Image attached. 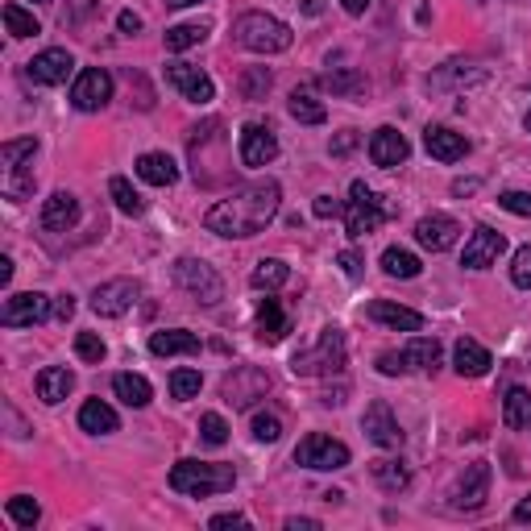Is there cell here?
<instances>
[{"label":"cell","instance_id":"cell-1","mask_svg":"<svg viewBox=\"0 0 531 531\" xmlns=\"http://www.w3.org/2000/svg\"><path fill=\"white\" fill-rule=\"evenodd\" d=\"M278 204H283V187H278L274 179L245 183V187H237L229 195V200H220V204L208 208L204 229L216 233V237H229V241L258 237L278 216Z\"/></svg>","mask_w":531,"mask_h":531},{"label":"cell","instance_id":"cell-2","mask_svg":"<svg viewBox=\"0 0 531 531\" xmlns=\"http://www.w3.org/2000/svg\"><path fill=\"white\" fill-rule=\"evenodd\" d=\"M345 357H349V349H345V332H341L337 324H328V328H320L316 345H307V349H299V353L291 357V374H295V378L341 374V370H345Z\"/></svg>","mask_w":531,"mask_h":531},{"label":"cell","instance_id":"cell-3","mask_svg":"<svg viewBox=\"0 0 531 531\" xmlns=\"http://www.w3.org/2000/svg\"><path fill=\"white\" fill-rule=\"evenodd\" d=\"M237 486V469L233 465H216V461H179L171 469V490L187 498H212Z\"/></svg>","mask_w":531,"mask_h":531},{"label":"cell","instance_id":"cell-4","mask_svg":"<svg viewBox=\"0 0 531 531\" xmlns=\"http://www.w3.org/2000/svg\"><path fill=\"white\" fill-rule=\"evenodd\" d=\"M233 38H237V46L254 50V54H283L295 42L291 25L270 17V13H241L233 25Z\"/></svg>","mask_w":531,"mask_h":531},{"label":"cell","instance_id":"cell-5","mask_svg":"<svg viewBox=\"0 0 531 531\" xmlns=\"http://www.w3.org/2000/svg\"><path fill=\"white\" fill-rule=\"evenodd\" d=\"M34 154H38L34 137H21V142L0 146V191H5L13 204H21V200H30V195H34V171H30Z\"/></svg>","mask_w":531,"mask_h":531},{"label":"cell","instance_id":"cell-6","mask_svg":"<svg viewBox=\"0 0 531 531\" xmlns=\"http://www.w3.org/2000/svg\"><path fill=\"white\" fill-rule=\"evenodd\" d=\"M390 212H386V204L378 200V195L366 187V183H353L349 187V204H345V233L357 241V237H370V233H378L382 229V220H386Z\"/></svg>","mask_w":531,"mask_h":531},{"label":"cell","instance_id":"cell-7","mask_svg":"<svg viewBox=\"0 0 531 531\" xmlns=\"http://www.w3.org/2000/svg\"><path fill=\"white\" fill-rule=\"evenodd\" d=\"M349 449L341 440H332L324 432H312V436H303L299 440V449H295V465L303 469H316V473H332V469H345L349 465Z\"/></svg>","mask_w":531,"mask_h":531},{"label":"cell","instance_id":"cell-8","mask_svg":"<svg viewBox=\"0 0 531 531\" xmlns=\"http://www.w3.org/2000/svg\"><path fill=\"white\" fill-rule=\"evenodd\" d=\"M175 283L187 295H195L200 303H208V307L225 299V283H220V274L208 262H200V258H179L175 262Z\"/></svg>","mask_w":531,"mask_h":531},{"label":"cell","instance_id":"cell-9","mask_svg":"<svg viewBox=\"0 0 531 531\" xmlns=\"http://www.w3.org/2000/svg\"><path fill=\"white\" fill-rule=\"evenodd\" d=\"M50 316H54V303L42 291H17L5 299V307H0V324L5 328H34Z\"/></svg>","mask_w":531,"mask_h":531},{"label":"cell","instance_id":"cell-10","mask_svg":"<svg viewBox=\"0 0 531 531\" xmlns=\"http://www.w3.org/2000/svg\"><path fill=\"white\" fill-rule=\"evenodd\" d=\"M266 390H270V378L258 366H237L233 374H225V382H220V395H225V403H233V407H254L258 399H266Z\"/></svg>","mask_w":531,"mask_h":531},{"label":"cell","instance_id":"cell-11","mask_svg":"<svg viewBox=\"0 0 531 531\" xmlns=\"http://www.w3.org/2000/svg\"><path fill=\"white\" fill-rule=\"evenodd\" d=\"M108 100H113V75H108L104 67H88V71L75 75V83H71V104L79 108V113H100Z\"/></svg>","mask_w":531,"mask_h":531},{"label":"cell","instance_id":"cell-12","mask_svg":"<svg viewBox=\"0 0 531 531\" xmlns=\"http://www.w3.org/2000/svg\"><path fill=\"white\" fill-rule=\"evenodd\" d=\"M71 71H75V59L63 46H50L25 63V75H30V83H38V88H59V83H67Z\"/></svg>","mask_w":531,"mask_h":531},{"label":"cell","instance_id":"cell-13","mask_svg":"<svg viewBox=\"0 0 531 531\" xmlns=\"http://www.w3.org/2000/svg\"><path fill=\"white\" fill-rule=\"evenodd\" d=\"M137 295H142V287H137L133 278H113V283H100L92 291V312L104 320H117L137 303Z\"/></svg>","mask_w":531,"mask_h":531},{"label":"cell","instance_id":"cell-14","mask_svg":"<svg viewBox=\"0 0 531 531\" xmlns=\"http://www.w3.org/2000/svg\"><path fill=\"white\" fill-rule=\"evenodd\" d=\"M166 79H171V88L187 100V104H208L216 96V83L208 71L191 67V63H166Z\"/></svg>","mask_w":531,"mask_h":531},{"label":"cell","instance_id":"cell-15","mask_svg":"<svg viewBox=\"0 0 531 531\" xmlns=\"http://www.w3.org/2000/svg\"><path fill=\"white\" fill-rule=\"evenodd\" d=\"M502 249H507V237H502L498 229H490V225H478V229H473V237L465 241L461 266L465 270H490L502 258Z\"/></svg>","mask_w":531,"mask_h":531},{"label":"cell","instance_id":"cell-16","mask_svg":"<svg viewBox=\"0 0 531 531\" xmlns=\"http://www.w3.org/2000/svg\"><path fill=\"white\" fill-rule=\"evenodd\" d=\"M237 154H241L245 166H254V171H258V166H270V162L278 158V137H274V129L262 125V121H249V125L241 129Z\"/></svg>","mask_w":531,"mask_h":531},{"label":"cell","instance_id":"cell-17","mask_svg":"<svg viewBox=\"0 0 531 531\" xmlns=\"http://www.w3.org/2000/svg\"><path fill=\"white\" fill-rule=\"evenodd\" d=\"M490 494V465L486 461H473L465 465V473L457 478V490H453V511H478Z\"/></svg>","mask_w":531,"mask_h":531},{"label":"cell","instance_id":"cell-18","mask_svg":"<svg viewBox=\"0 0 531 531\" xmlns=\"http://www.w3.org/2000/svg\"><path fill=\"white\" fill-rule=\"evenodd\" d=\"M361 428H366V436L378 444V449H399L403 444V428L386 403H370L366 415H361Z\"/></svg>","mask_w":531,"mask_h":531},{"label":"cell","instance_id":"cell-19","mask_svg":"<svg viewBox=\"0 0 531 531\" xmlns=\"http://www.w3.org/2000/svg\"><path fill=\"white\" fill-rule=\"evenodd\" d=\"M457 237H461V225H457L453 216H444V212H432V216H424V220L415 225V241L424 245V249H432V254H444V249H453Z\"/></svg>","mask_w":531,"mask_h":531},{"label":"cell","instance_id":"cell-20","mask_svg":"<svg viewBox=\"0 0 531 531\" xmlns=\"http://www.w3.org/2000/svg\"><path fill=\"white\" fill-rule=\"evenodd\" d=\"M407 154H411V146H407V137H403L399 129L382 125V129L370 137V162L382 166V171H395V166H403Z\"/></svg>","mask_w":531,"mask_h":531},{"label":"cell","instance_id":"cell-21","mask_svg":"<svg viewBox=\"0 0 531 531\" xmlns=\"http://www.w3.org/2000/svg\"><path fill=\"white\" fill-rule=\"evenodd\" d=\"M424 150L436 162H461L469 154V142H465V133L449 129V125H428L424 129Z\"/></svg>","mask_w":531,"mask_h":531},{"label":"cell","instance_id":"cell-22","mask_svg":"<svg viewBox=\"0 0 531 531\" xmlns=\"http://www.w3.org/2000/svg\"><path fill=\"white\" fill-rule=\"evenodd\" d=\"M79 220V200L71 191H54L50 200L42 204V229L46 233H67Z\"/></svg>","mask_w":531,"mask_h":531},{"label":"cell","instance_id":"cell-23","mask_svg":"<svg viewBox=\"0 0 531 531\" xmlns=\"http://www.w3.org/2000/svg\"><path fill=\"white\" fill-rule=\"evenodd\" d=\"M366 316L374 324H386V328H395V332H419L424 328V316L411 312V307H399V303H390V299H374L366 307Z\"/></svg>","mask_w":531,"mask_h":531},{"label":"cell","instance_id":"cell-24","mask_svg":"<svg viewBox=\"0 0 531 531\" xmlns=\"http://www.w3.org/2000/svg\"><path fill=\"white\" fill-rule=\"evenodd\" d=\"M287 332H291V316L283 312V303H278L274 295H266L262 307H258V341L278 345V341H287Z\"/></svg>","mask_w":531,"mask_h":531},{"label":"cell","instance_id":"cell-25","mask_svg":"<svg viewBox=\"0 0 531 531\" xmlns=\"http://www.w3.org/2000/svg\"><path fill=\"white\" fill-rule=\"evenodd\" d=\"M133 171H137V179L150 183V187H171V183H179V162L171 154H158V150L137 158Z\"/></svg>","mask_w":531,"mask_h":531},{"label":"cell","instance_id":"cell-26","mask_svg":"<svg viewBox=\"0 0 531 531\" xmlns=\"http://www.w3.org/2000/svg\"><path fill=\"white\" fill-rule=\"evenodd\" d=\"M453 366H457V374H461V378H486V374H490V366H494V357H490V349H486V345L461 337V341H457V349H453Z\"/></svg>","mask_w":531,"mask_h":531},{"label":"cell","instance_id":"cell-27","mask_svg":"<svg viewBox=\"0 0 531 531\" xmlns=\"http://www.w3.org/2000/svg\"><path fill=\"white\" fill-rule=\"evenodd\" d=\"M38 399L46 403V407H59L71 390H75V374L67 370V366H46L42 374H38Z\"/></svg>","mask_w":531,"mask_h":531},{"label":"cell","instance_id":"cell-28","mask_svg":"<svg viewBox=\"0 0 531 531\" xmlns=\"http://www.w3.org/2000/svg\"><path fill=\"white\" fill-rule=\"evenodd\" d=\"M150 353L154 357H179V353H200V337L187 328H166L150 337Z\"/></svg>","mask_w":531,"mask_h":531},{"label":"cell","instance_id":"cell-29","mask_svg":"<svg viewBox=\"0 0 531 531\" xmlns=\"http://www.w3.org/2000/svg\"><path fill=\"white\" fill-rule=\"evenodd\" d=\"M79 428H83V432H92V436H108V432H117V428H121V419H117V411L108 407V403L88 399V403L79 407Z\"/></svg>","mask_w":531,"mask_h":531},{"label":"cell","instance_id":"cell-30","mask_svg":"<svg viewBox=\"0 0 531 531\" xmlns=\"http://www.w3.org/2000/svg\"><path fill=\"white\" fill-rule=\"evenodd\" d=\"M502 424H507L511 432L531 428V390H523V386L507 390V399H502Z\"/></svg>","mask_w":531,"mask_h":531},{"label":"cell","instance_id":"cell-31","mask_svg":"<svg viewBox=\"0 0 531 531\" xmlns=\"http://www.w3.org/2000/svg\"><path fill=\"white\" fill-rule=\"evenodd\" d=\"M370 473H374V482H378L386 494H399V490L411 486V469H407V461H399V457H378V461L370 465Z\"/></svg>","mask_w":531,"mask_h":531},{"label":"cell","instance_id":"cell-32","mask_svg":"<svg viewBox=\"0 0 531 531\" xmlns=\"http://www.w3.org/2000/svg\"><path fill=\"white\" fill-rule=\"evenodd\" d=\"M403 361H407V370L432 374V370L440 366V341H436V337H415V341L403 349Z\"/></svg>","mask_w":531,"mask_h":531},{"label":"cell","instance_id":"cell-33","mask_svg":"<svg viewBox=\"0 0 531 531\" xmlns=\"http://www.w3.org/2000/svg\"><path fill=\"white\" fill-rule=\"evenodd\" d=\"M113 390H117V399L125 407H146L154 399V386L142 378V374H117L113 378Z\"/></svg>","mask_w":531,"mask_h":531},{"label":"cell","instance_id":"cell-34","mask_svg":"<svg viewBox=\"0 0 531 531\" xmlns=\"http://www.w3.org/2000/svg\"><path fill=\"white\" fill-rule=\"evenodd\" d=\"M287 108H291V117L299 121V125H324V117H328V108L307 92V88H295L291 92V100H287Z\"/></svg>","mask_w":531,"mask_h":531},{"label":"cell","instance_id":"cell-35","mask_svg":"<svg viewBox=\"0 0 531 531\" xmlns=\"http://www.w3.org/2000/svg\"><path fill=\"white\" fill-rule=\"evenodd\" d=\"M208 38V25L204 21H183V25H171L166 30V50H191V46H200Z\"/></svg>","mask_w":531,"mask_h":531},{"label":"cell","instance_id":"cell-36","mask_svg":"<svg viewBox=\"0 0 531 531\" xmlns=\"http://www.w3.org/2000/svg\"><path fill=\"white\" fill-rule=\"evenodd\" d=\"M291 278V270H287V262H278V258H266V262H258L254 266V274H249V283H254L258 291H278Z\"/></svg>","mask_w":531,"mask_h":531},{"label":"cell","instance_id":"cell-37","mask_svg":"<svg viewBox=\"0 0 531 531\" xmlns=\"http://www.w3.org/2000/svg\"><path fill=\"white\" fill-rule=\"evenodd\" d=\"M382 270H386L390 278H415V274L424 270V266H419V258L411 254V249H399V245H390L386 254H382Z\"/></svg>","mask_w":531,"mask_h":531},{"label":"cell","instance_id":"cell-38","mask_svg":"<svg viewBox=\"0 0 531 531\" xmlns=\"http://www.w3.org/2000/svg\"><path fill=\"white\" fill-rule=\"evenodd\" d=\"M108 195H113V204H117L125 216H142V212H146V200H142V195L133 191V183L121 179V175L108 179Z\"/></svg>","mask_w":531,"mask_h":531},{"label":"cell","instance_id":"cell-39","mask_svg":"<svg viewBox=\"0 0 531 531\" xmlns=\"http://www.w3.org/2000/svg\"><path fill=\"white\" fill-rule=\"evenodd\" d=\"M5 30H9V38H34V34H42V25L21 5H5Z\"/></svg>","mask_w":531,"mask_h":531},{"label":"cell","instance_id":"cell-40","mask_svg":"<svg viewBox=\"0 0 531 531\" xmlns=\"http://www.w3.org/2000/svg\"><path fill=\"white\" fill-rule=\"evenodd\" d=\"M5 511H9V519H13L17 527H38V519H42L38 498H30V494H13Z\"/></svg>","mask_w":531,"mask_h":531},{"label":"cell","instance_id":"cell-41","mask_svg":"<svg viewBox=\"0 0 531 531\" xmlns=\"http://www.w3.org/2000/svg\"><path fill=\"white\" fill-rule=\"evenodd\" d=\"M200 440H204V444H212V449H220V444L229 440V424H225V415H216V411L200 415Z\"/></svg>","mask_w":531,"mask_h":531},{"label":"cell","instance_id":"cell-42","mask_svg":"<svg viewBox=\"0 0 531 531\" xmlns=\"http://www.w3.org/2000/svg\"><path fill=\"white\" fill-rule=\"evenodd\" d=\"M270 71L266 67H254V71H245V79H241V96L245 100H266V92H270Z\"/></svg>","mask_w":531,"mask_h":531},{"label":"cell","instance_id":"cell-43","mask_svg":"<svg viewBox=\"0 0 531 531\" xmlns=\"http://www.w3.org/2000/svg\"><path fill=\"white\" fill-rule=\"evenodd\" d=\"M200 386H204L200 370H175L171 374V395L175 399H195V395H200Z\"/></svg>","mask_w":531,"mask_h":531},{"label":"cell","instance_id":"cell-44","mask_svg":"<svg viewBox=\"0 0 531 531\" xmlns=\"http://www.w3.org/2000/svg\"><path fill=\"white\" fill-rule=\"evenodd\" d=\"M104 341L96 337V332H79V337H75V357L79 361H92V366H100V361H104Z\"/></svg>","mask_w":531,"mask_h":531},{"label":"cell","instance_id":"cell-45","mask_svg":"<svg viewBox=\"0 0 531 531\" xmlns=\"http://www.w3.org/2000/svg\"><path fill=\"white\" fill-rule=\"evenodd\" d=\"M278 436H283V419H278L274 411H258V415H254V440L274 444Z\"/></svg>","mask_w":531,"mask_h":531},{"label":"cell","instance_id":"cell-46","mask_svg":"<svg viewBox=\"0 0 531 531\" xmlns=\"http://www.w3.org/2000/svg\"><path fill=\"white\" fill-rule=\"evenodd\" d=\"M511 283L531 291V245H519L515 258H511Z\"/></svg>","mask_w":531,"mask_h":531},{"label":"cell","instance_id":"cell-47","mask_svg":"<svg viewBox=\"0 0 531 531\" xmlns=\"http://www.w3.org/2000/svg\"><path fill=\"white\" fill-rule=\"evenodd\" d=\"M498 208H507L511 216H531V191H502Z\"/></svg>","mask_w":531,"mask_h":531},{"label":"cell","instance_id":"cell-48","mask_svg":"<svg viewBox=\"0 0 531 531\" xmlns=\"http://www.w3.org/2000/svg\"><path fill=\"white\" fill-rule=\"evenodd\" d=\"M324 88H332V92H357L361 88V75L357 71H328L324 75Z\"/></svg>","mask_w":531,"mask_h":531},{"label":"cell","instance_id":"cell-49","mask_svg":"<svg viewBox=\"0 0 531 531\" xmlns=\"http://www.w3.org/2000/svg\"><path fill=\"white\" fill-rule=\"evenodd\" d=\"M378 374H386V378H399V374H407L403 349H399V353H382V357H378Z\"/></svg>","mask_w":531,"mask_h":531},{"label":"cell","instance_id":"cell-50","mask_svg":"<svg viewBox=\"0 0 531 531\" xmlns=\"http://www.w3.org/2000/svg\"><path fill=\"white\" fill-rule=\"evenodd\" d=\"M337 266L345 270V278H353V283L361 278V254H357V249H341V254H337Z\"/></svg>","mask_w":531,"mask_h":531},{"label":"cell","instance_id":"cell-51","mask_svg":"<svg viewBox=\"0 0 531 531\" xmlns=\"http://www.w3.org/2000/svg\"><path fill=\"white\" fill-rule=\"evenodd\" d=\"M312 212H316L320 220H332V216H345V204H341V200H332V195H320V200L312 204Z\"/></svg>","mask_w":531,"mask_h":531},{"label":"cell","instance_id":"cell-52","mask_svg":"<svg viewBox=\"0 0 531 531\" xmlns=\"http://www.w3.org/2000/svg\"><path fill=\"white\" fill-rule=\"evenodd\" d=\"M208 527H212V531H225V527H249V519L233 511V515H216V519H212Z\"/></svg>","mask_w":531,"mask_h":531},{"label":"cell","instance_id":"cell-53","mask_svg":"<svg viewBox=\"0 0 531 531\" xmlns=\"http://www.w3.org/2000/svg\"><path fill=\"white\" fill-rule=\"evenodd\" d=\"M71 316H75V299H71V295H59V299H54V320L67 324Z\"/></svg>","mask_w":531,"mask_h":531},{"label":"cell","instance_id":"cell-54","mask_svg":"<svg viewBox=\"0 0 531 531\" xmlns=\"http://www.w3.org/2000/svg\"><path fill=\"white\" fill-rule=\"evenodd\" d=\"M117 25H121V34H129V38H133L137 30H142V17H137V13H129V9H125V13L117 17Z\"/></svg>","mask_w":531,"mask_h":531},{"label":"cell","instance_id":"cell-55","mask_svg":"<svg viewBox=\"0 0 531 531\" xmlns=\"http://www.w3.org/2000/svg\"><path fill=\"white\" fill-rule=\"evenodd\" d=\"M320 403H324V407H341V403H345V386H337V390H324V395H320Z\"/></svg>","mask_w":531,"mask_h":531},{"label":"cell","instance_id":"cell-56","mask_svg":"<svg viewBox=\"0 0 531 531\" xmlns=\"http://www.w3.org/2000/svg\"><path fill=\"white\" fill-rule=\"evenodd\" d=\"M287 531H320L316 519H287Z\"/></svg>","mask_w":531,"mask_h":531},{"label":"cell","instance_id":"cell-57","mask_svg":"<svg viewBox=\"0 0 531 531\" xmlns=\"http://www.w3.org/2000/svg\"><path fill=\"white\" fill-rule=\"evenodd\" d=\"M511 519H515V523H531V494H527V498L519 502V507H515V515H511Z\"/></svg>","mask_w":531,"mask_h":531},{"label":"cell","instance_id":"cell-58","mask_svg":"<svg viewBox=\"0 0 531 531\" xmlns=\"http://www.w3.org/2000/svg\"><path fill=\"white\" fill-rule=\"evenodd\" d=\"M341 5H345V13H349V17H361V13L370 9V0H341Z\"/></svg>","mask_w":531,"mask_h":531},{"label":"cell","instance_id":"cell-59","mask_svg":"<svg viewBox=\"0 0 531 531\" xmlns=\"http://www.w3.org/2000/svg\"><path fill=\"white\" fill-rule=\"evenodd\" d=\"M473 191H478V179H457L453 183V195H473Z\"/></svg>","mask_w":531,"mask_h":531},{"label":"cell","instance_id":"cell-60","mask_svg":"<svg viewBox=\"0 0 531 531\" xmlns=\"http://www.w3.org/2000/svg\"><path fill=\"white\" fill-rule=\"evenodd\" d=\"M9 278H13V262L0 258V287H9Z\"/></svg>","mask_w":531,"mask_h":531},{"label":"cell","instance_id":"cell-61","mask_svg":"<svg viewBox=\"0 0 531 531\" xmlns=\"http://www.w3.org/2000/svg\"><path fill=\"white\" fill-rule=\"evenodd\" d=\"M349 146H353V133H341V142H337V146H332V154H345Z\"/></svg>","mask_w":531,"mask_h":531},{"label":"cell","instance_id":"cell-62","mask_svg":"<svg viewBox=\"0 0 531 531\" xmlns=\"http://www.w3.org/2000/svg\"><path fill=\"white\" fill-rule=\"evenodd\" d=\"M303 13H312V17L324 13V0H303Z\"/></svg>","mask_w":531,"mask_h":531},{"label":"cell","instance_id":"cell-63","mask_svg":"<svg viewBox=\"0 0 531 531\" xmlns=\"http://www.w3.org/2000/svg\"><path fill=\"white\" fill-rule=\"evenodd\" d=\"M171 9H187V5H200V0H166Z\"/></svg>","mask_w":531,"mask_h":531},{"label":"cell","instance_id":"cell-64","mask_svg":"<svg viewBox=\"0 0 531 531\" xmlns=\"http://www.w3.org/2000/svg\"><path fill=\"white\" fill-rule=\"evenodd\" d=\"M523 125H527V133H531V113H527V121H523Z\"/></svg>","mask_w":531,"mask_h":531}]
</instances>
